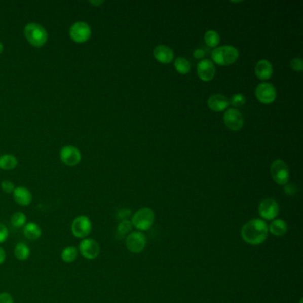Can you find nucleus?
<instances>
[{
  "mask_svg": "<svg viewBox=\"0 0 303 303\" xmlns=\"http://www.w3.org/2000/svg\"><path fill=\"white\" fill-rule=\"evenodd\" d=\"M22 232L26 238H28L29 240H37L39 238L41 237L42 235V231L41 228L39 226V224L36 222H27L25 226L22 228Z\"/></svg>",
  "mask_w": 303,
  "mask_h": 303,
  "instance_id": "nucleus-19",
  "label": "nucleus"
},
{
  "mask_svg": "<svg viewBox=\"0 0 303 303\" xmlns=\"http://www.w3.org/2000/svg\"><path fill=\"white\" fill-rule=\"evenodd\" d=\"M239 52L232 46H222L214 48L212 52V60L220 66H229L238 61Z\"/></svg>",
  "mask_w": 303,
  "mask_h": 303,
  "instance_id": "nucleus-3",
  "label": "nucleus"
},
{
  "mask_svg": "<svg viewBox=\"0 0 303 303\" xmlns=\"http://www.w3.org/2000/svg\"><path fill=\"white\" fill-rule=\"evenodd\" d=\"M271 174L275 182L278 185L285 186L287 184L290 178V171L287 164L282 160L277 159L271 164Z\"/></svg>",
  "mask_w": 303,
  "mask_h": 303,
  "instance_id": "nucleus-6",
  "label": "nucleus"
},
{
  "mask_svg": "<svg viewBox=\"0 0 303 303\" xmlns=\"http://www.w3.org/2000/svg\"><path fill=\"white\" fill-rule=\"evenodd\" d=\"M9 237L8 229L6 225L0 222V244H3L8 240Z\"/></svg>",
  "mask_w": 303,
  "mask_h": 303,
  "instance_id": "nucleus-31",
  "label": "nucleus"
},
{
  "mask_svg": "<svg viewBox=\"0 0 303 303\" xmlns=\"http://www.w3.org/2000/svg\"><path fill=\"white\" fill-rule=\"evenodd\" d=\"M69 37L75 43L83 44L90 40L92 29L87 22L79 21L70 26L69 30Z\"/></svg>",
  "mask_w": 303,
  "mask_h": 303,
  "instance_id": "nucleus-5",
  "label": "nucleus"
},
{
  "mask_svg": "<svg viewBox=\"0 0 303 303\" xmlns=\"http://www.w3.org/2000/svg\"><path fill=\"white\" fill-rule=\"evenodd\" d=\"M0 303H15V300L9 292H0Z\"/></svg>",
  "mask_w": 303,
  "mask_h": 303,
  "instance_id": "nucleus-33",
  "label": "nucleus"
},
{
  "mask_svg": "<svg viewBox=\"0 0 303 303\" xmlns=\"http://www.w3.org/2000/svg\"><path fill=\"white\" fill-rule=\"evenodd\" d=\"M284 192H285L286 195H294L296 192H297V188H296L295 185L292 184V183H287V184H285V187H284Z\"/></svg>",
  "mask_w": 303,
  "mask_h": 303,
  "instance_id": "nucleus-34",
  "label": "nucleus"
},
{
  "mask_svg": "<svg viewBox=\"0 0 303 303\" xmlns=\"http://www.w3.org/2000/svg\"><path fill=\"white\" fill-rule=\"evenodd\" d=\"M71 233L77 238H87L93 230L90 218L87 215L77 216L71 223Z\"/></svg>",
  "mask_w": 303,
  "mask_h": 303,
  "instance_id": "nucleus-7",
  "label": "nucleus"
},
{
  "mask_svg": "<svg viewBox=\"0 0 303 303\" xmlns=\"http://www.w3.org/2000/svg\"><path fill=\"white\" fill-rule=\"evenodd\" d=\"M255 95L260 103L271 104L277 98V90L272 84L264 82L257 86Z\"/></svg>",
  "mask_w": 303,
  "mask_h": 303,
  "instance_id": "nucleus-12",
  "label": "nucleus"
},
{
  "mask_svg": "<svg viewBox=\"0 0 303 303\" xmlns=\"http://www.w3.org/2000/svg\"><path fill=\"white\" fill-rule=\"evenodd\" d=\"M13 197L15 202L19 206H28L32 202V194L29 188L25 187H15V191L13 192Z\"/></svg>",
  "mask_w": 303,
  "mask_h": 303,
  "instance_id": "nucleus-17",
  "label": "nucleus"
},
{
  "mask_svg": "<svg viewBox=\"0 0 303 303\" xmlns=\"http://www.w3.org/2000/svg\"><path fill=\"white\" fill-rule=\"evenodd\" d=\"M6 259H7V254H6L4 248L0 246V265L4 263L5 261H6Z\"/></svg>",
  "mask_w": 303,
  "mask_h": 303,
  "instance_id": "nucleus-36",
  "label": "nucleus"
},
{
  "mask_svg": "<svg viewBox=\"0 0 303 303\" xmlns=\"http://www.w3.org/2000/svg\"><path fill=\"white\" fill-rule=\"evenodd\" d=\"M27 223V217L25 213L16 212L11 217V224L16 229H22Z\"/></svg>",
  "mask_w": 303,
  "mask_h": 303,
  "instance_id": "nucleus-27",
  "label": "nucleus"
},
{
  "mask_svg": "<svg viewBox=\"0 0 303 303\" xmlns=\"http://www.w3.org/2000/svg\"><path fill=\"white\" fill-rule=\"evenodd\" d=\"M208 108L214 112L224 111L230 105V101L226 96L222 94H213L207 101Z\"/></svg>",
  "mask_w": 303,
  "mask_h": 303,
  "instance_id": "nucleus-16",
  "label": "nucleus"
},
{
  "mask_svg": "<svg viewBox=\"0 0 303 303\" xmlns=\"http://www.w3.org/2000/svg\"><path fill=\"white\" fill-rule=\"evenodd\" d=\"M255 74L260 80H268L273 74V66L268 60H260L255 66Z\"/></svg>",
  "mask_w": 303,
  "mask_h": 303,
  "instance_id": "nucleus-18",
  "label": "nucleus"
},
{
  "mask_svg": "<svg viewBox=\"0 0 303 303\" xmlns=\"http://www.w3.org/2000/svg\"><path fill=\"white\" fill-rule=\"evenodd\" d=\"M1 188L7 194H11V193L13 194V192L15 191V185L10 180H3L1 182Z\"/></svg>",
  "mask_w": 303,
  "mask_h": 303,
  "instance_id": "nucleus-30",
  "label": "nucleus"
},
{
  "mask_svg": "<svg viewBox=\"0 0 303 303\" xmlns=\"http://www.w3.org/2000/svg\"><path fill=\"white\" fill-rule=\"evenodd\" d=\"M78 249L79 253L87 260H95L101 253V247L99 243L93 238L81 239Z\"/></svg>",
  "mask_w": 303,
  "mask_h": 303,
  "instance_id": "nucleus-8",
  "label": "nucleus"
},
{
  "mask_svg": "<svg viewBox=\"0 0 303 303\" xmlns=\"http://www.w3.org/2000/svg\"><path fill=\"white\" fill-rule=\"evenodd\" d=\"M173 65H174L177 72L180 73L181 75L188 74L192 69L191 62H188V60L184 57H177L174 61Z\"/></svg>",
  "mask_w": 303,
  "mask_h": 303,
  "instance_id": "nucleus-25",
  "label": "nucleus"
},
{
  "mask_svg": "<svg viewBox=\"0 0 303 303\" xmlns=\"http://www.w3.org/2000/svg\"><path fill=\"white\" fill-rule=\"evenodd\" d=\"M24 36L31 46L42 47L48 40V33L43 26L36 22H29L24 28Z\"/></svg>",
  "mask_w": 303,
  "mask_h": 303,
  "instance_id": "nucleus-2",
  "label": "nucleus"
},
{
  "mask_svg": "<svg viewBox=\"0 0 303 303\" xmlns=\"http://www.w3.org/2000/svg\"><path fill=\"white\" fill-rule=\"evenodd\" d=\"M4 51V45L2 44V42H0V54H2Z\"/></svg>",
  "mask_w": 303,
  "mask_h": 303,
  "instance_id": "nucleus-38",
  "label": "nucleus"
},
{
  "mask_svg": "<svg viewBox=\"0 0 303 303\" xmlns=\"http://www.w3.org/2000/svg\"><path fill=\"white\" fill-rule=\"evenodd\" d=\"M268 234L269 226L261 219L249 220L241 229L243 240L252 246L262 244L267 239Z\"/></svg>",
  "mask_w": 303,
  "mask_h": 303,
  "instance_id": "nucleus-1",
  "label": "nucleus"
},
{
  "mask_svg": "<svg viewBox=\"0 0 303 303\" xmlns=\"http://www.w3.org/2000/svg\"><path fill=\"white\" fill-rule=\"evenodd\" d=\"M197 73L199 79L204 82L213 80L215 75V67L213 62L208 59H203L198 63Z\"/></svg>",
  "mask_w": 303,
  "mask_h": 303,
  "instance_id": "nucleus-14",
  "label": "nucleus"
},
{
  "mask_svg": "<svg viewBox=\"0 0 303 303\" xmlns=\"http://www.w3.org/2000/svg\"><path fill=\"white\" fill-rule=\"evenodd\" d=\"M290 66L292 70L297 72H301L303 69V62L300 58H293L290 62Z\"/></svg>",
  "mask_w": 303,
  "mask_h": 303,
  "instance_id": "nucleus-29",
  "label": "nucleus"
},
{
  "mask_svg": "<svg viewBox=\"0 0 303 303\" xmlns=\"http://www.w3.org/2000/svg\"><path fill=\"white\" fill-rule=\"evenodd\" d=\"M204 40H205V42H206V45L208 47L216 48L218 47V45L220 44V35L216 31H214V30H208L205 34Z\"/></svg>",
  "mask_w": 303,
  "mask_h": 303,
  "instance_id": "nucleus-26",
  "label": "nucleus"
},
{
  "mask_svg": "<svg viewBox=\"0 0 303 303\" xmlns=\"http://www.w3.org/2000/svg\"><path fill=\"white\" fill-rule=\"evenodd\" d=\"M60 159L66 166H76L81 162L82 154L75 146L66 145L60 150Z\"/></svg>",
  "mask_w": 303,
  "mask_h": 303,
  "instance_id": "nucleus-9",
  "label": "nucleus"
},
{
  "mask_svg": "<svg viewBox=\"0 0 303 303\" xmlns=\"http://www.w3.org/2000/svg\"><path fill=\"white\" fill-rule=\"evenodd\" d=\"M146 243V237L141 231H132L126 238V246L131 253H141L144 249Z\"/></svg>",
  "mask_w": 303,
  "mask_h": 303,
  "instance_id": "nucleus-11",
  "label": "nucleus"
},
{
  "mask_svg": "<svg viewBox=\"0 0 303 303\" xmlns=\"http://www.w3.org/2000/svg\"><path fill=\"white\" fill-rule=\"evenodd\" d=\"M229 101L235 108H239L243 105L246 104V97L244 94L238 93V94H235Z\"/></svg>",
  "mask_w": 303,
  "mask_h": 303,
  "instance_id": "nucleus-28",
  "label": "nucleus"
},
{
  "mask_svg": "<svg viewBox=\"0 0 303 303\" xmlns=\"http://www.w3.org/2000/svg\"><path fill=\"white\" fill-rule=\"evenodd\" d=\"M153 55L156 60L162 64H168L173 62L174 57L173 49L166 45H159L156 47L153 51Z\"/></svg>",
  "mask_w": 303,
  "mask_h": 303,
  "instance_id": "nucleus-15",
  "label": "nucleus"
},
{
  "mask_svg": "<svg viewBox=\"0 0 303 303\" xmlns=\"http://www.w3.org/2000/svg\"><path fill=\"white\" fill-rule=\"evenodd\" d=\"M269 231L274 236L281 237V236H284L287 231V224L285 220L277 219V220H273L271 225L269 226Z\"/></svg>",
  "mask_w": 303,
  "mask_h": 303,
  "instance_id": "nucleus-22",
  "label": "nucleus"
},
{
  "mask_svg": "<svg viewBox=\"0 0 303 303\" xmlns=\"http://www.w3.org/2000/svg\"><path fill=\"white\" fill-rule=\"evenodd\" d=\"M225 126L231 131H239L244 126V118L237 108H230L223 116Z\"/></svg>",
  "mask_w": 303,
  "mask_h": 303,
  "instance_id": "nucleus-13",
  "label": "nucleus"
},
{
  "mask_svg": "<svg viewBox=\"0 0 303 303\" xmlns=\"http://www.w3.org/2000/svg\"><path fill=\"white\" fill-rule=\"evenodd\" d=\"M155 221V213L149 207H143L138 210L132 217L131 222L133 227L139 231H148L153 226Z\"/></svg>",
  "mask_w": 303,
  "mask_h": 303,
  "instance_id": "nucleus-4",
  "label": "nucleus"
},
{
  "mask_svg": "<svg viewBox=\"0 0 303 303\" xmlns=\"http://www.w3.org/2000/svg\"><path fill=\"white\" fill-rule=\"evenodd\" d=\"M79 249L75 246H67L63 248L61 253V259L63 262L65 263H73L76 261L78 257H79Z\"/></svg>",
  "mask_w": 303,
  "mask_h": 303,
  "instance_id": "nucleus-21",
  "label": "nucleus"
},
{
  "mask_svg": "<svg viewBox=\"0 0 303 303\" xmlns=\"http://www.w3.org/2000/svg\"><path fill=\"white\" fill-rule=\"evenodd\" d=\"M131 216V211L129 209H121L119 210L118 213H117V219L121 221L124 220H128L129 217Z\"/></svg>",
  "mask_w": 303,
  "mask_h": 303,
  "instance_id": "nucleus-32",
  "label": "nucleus"
},
{
  "mask_svg": "<svg viewBox=\"0 0 303 303\" xmlns=\"http://www.w3.org/2000/svg\"><path fill=\"white\" fill-rule=\"evenodd\" d=\"M205 55H206V52H205V50H204L203 48H198V49H196V50L194 51V53H193V56H194L196 59H203Z\"/></svg>",
  "mask_w": 303,
  "mask_h": 303,
  "instance_id": "nucleus-35",
  "label": "nucleus"
},
{
  "mask_svg": "<svg viewBox=\"0 0 303 303\" xmlns=\"http://www.w3.org/2000/svg\"><path fill=\"white\" fill-rule=\"evenodd\" d=\"M259 214L266 220H273L278 217L279 213V206L276 199L272 198L265 199L259 205Z\"/></svg>",
  "mask_w": 303,
  "mask_h": 303,
  "instance_id": "nucleus-10",
  "label": "nucleus"
},
{
  "mask_svg": "<svg viewBox=\"0 0 303 303\" xmlns=\"http://www.w3.org/2000/svg\"><path fill=\"white\" fill-rule=\"evenodd\" d=\"M89 3H90L91 5L94 6V7H99V6L103 4L104 1H90Z\"/></svg>",
  "mask_w": 303,
  "mask_h": 303,
  "instance_id": "nucleus-37",
  "label": "nucleus"
},
{
  "mask_svg": "<svg viewBox=\"0 0 303 303\" xmlns=\"http://www.w3.org/2000/svg\"><path fill=\"white\" fill-rule=\"evenodd\" d=\"M132 230H133V224L130 220L121 221L117 228L116 237L118 239H123V238H127V236L132 232Z\"/></svg>",
  "mask_w": 303,
  "mask_h": 303,
  "instance_id": "nucleus-24",
  "label": "nucleus"
},
{
  "mask_svg": "<svg viewBox=\"0 0 303 303\" xmlns=\"http://www.w3.org/2000/svg\"><path fill=\"white\" fill-rule=\"evenodd\" d=\"M18 166V159L13 154H4L0 156V169L11 171Z\"/></svg>",
  "mask_w": 303,
  "mask_h": 303,
  "instance_id": "nucleus-20",
  "label": "nucleus"
},
{
  "mask_svg": "<svg viewBox=\"0 0 303 303\" xmlns=\"http://www.w3.org/2000/svg\"><path fill=\"white\" fill-rule=\"evenodd\" d=\"M14 254L15 258L20 261H26L30 256V249L25 243L20 242L15 246Z\"/></svg>",
  "mask_w": 303,
  "mask_h": 303,
  "instance_id": "nucleus-23",
  "label": "nucleus"
}]
</instances>
